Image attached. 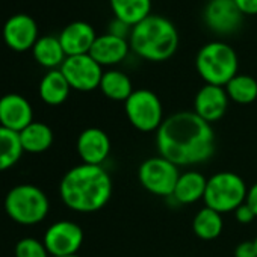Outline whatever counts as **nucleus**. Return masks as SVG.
<instances>
[{
  "label": "nucleus",
  "mask_w": 257,
  "mask_h": 257,
  "mask_svg": "<svg viewBox=\"0 0 257 257\" xmlns=\"http://www.w3.org/2000/svg\"><path fill=\"white\" fill-rule=\"evenodd\" d=\"M50 257H80L77 254H73V255H50Z\"/></svg>",
  "instance_id": "nucleus-33"
},
{
  "label": "nucleus",
  "mask_w": 257,
  "mask_h": 257,
  "mask_svg": "<svg viewBox=\"0 0 257 257\" xmlns=\"http://www.w3.org/2000/svg\"><path fill=\"white\" fill-rule=\"evenodd\" d=\"M16 257H50L44 242L34 237H25L17 242L14 249Z\"/></svg>",
  "instance_id": "nucleus-27"
},
{
  "label": "nucleus",
  "mask_w": 257,
  "mask_h": 257,
  "mask_svg": "<svg viewBox=\"0 0 257 257\" xmlns=\"http://www.w3.org/2000/svg\"><path fill=\"white\" fill-rule=\"evenodd\" d=\"M195 68L206 83L225 86L237 74L239 59L230 44L224 41H210L198 50Z\"/></svg>",
  "instance_id": "nucleus-4"
},
{
  "label": "nucleus",
  "mask_w": 257,
  "mask_h": 257,
  "mask_svg": "<svg viewBox=\"0 0 257 257\" xmlns=\"http://www.w3.org/2000/svg\"><path fill=\"white\" fill-rule=\"evenodd\" d=\"M70 89H71V86L59 68L58 70H49V73L41 79L40 86H38V92H40L41 100L50 106L62 104L68 98Z\"/></svg>",
  "instance_id": "nucleus-19"
},
{
  "label": "nucleus",
  "mask_w": 257,
  "mask_h": 257,
  "mask_svg": "<svg viewBox=\"0 0 257 257\" xmlns=\"http://www.w3.org/2000/svg\"><path fill=\"white\" fill-rule=\"evenodd\" d=\"M254 246H255V252H257V237L254 239Z\"/></svg>",
  "instance_id": "nucleus-34"
},
{
  "label": "nucleus",
  "mask_w": 257,
  "mask_h": 257,
  "mask_svg": "<svg viewBox=\"0 0 257 257\" xmlns=\"http://www.w3.org/2000/svg\"><path fill=\"white\" fill-rule=\"evenodd\" d=\"M34 121L31 103L20 94H7L0 98V125L20 134Z\"/></svg>",
  "instance_id": "nucleus-14"
},
{
  "label": "nucleus",
  "mask_w": 257,
  "mask_h": 257,
  "mask_svg": "<svg viewBox=\"0 0 257 257\" xmlns=\"http://www.w3.org/2000/svg\"><path fill=\"white\" fill-rule=\"evenodd\" d=\"M115 19L132 28L152 16V0H109Z\"/></svg>",
  "instance_id": "nucleus-21"
},
{
  "label": "nucleus",
  "mask_w": 257,
  "mask_h": 257,
  "mask_svg": "<svg viewBox=\"0 0 257 257\" xmlns=\"http://www.w3.org/2000/svg\"><path fill=\"white\" fill-rule=\"evenodd\" d=\"M179 177V167L162 156L144 161L138 170L141 186L150 194L159 197H173Z\"/></svg>",
  "instance_id": "nucleus-8"
},
{
  "label": "nucleus",
  "mask_w": 257,
  "mask_h": 257,
  "mask_svg": "<svg viewBox=\"0 0 257 257\" xmlns=\"http://www.w3.org/2000/svg\"><path fill=\"white\" fill-rule=\"evenodd\" d=\"M234 216H236L237 222H240V224H249L255 218V213L252 212V209L246 203H243V204H240L234 210Z\"/></svg>",
  "instance_id": "nucleus-29"
},
{
  "label": "nucleus",
  "mask_w": 257,
  "mask_h": 257,
  "mask_svg": "<svg viewBox=\"0 0 257 257\" xmlns=\"http://www.w3.org/2000/svg\"><path fill=\"white\" fill-rule=\"evenodd\" d=\"M234 257H257L254 240H243L234 249Z\"/></svg>",
  "instance_id": "nucleus-30"
},
{
  "label": "nucleus",
  "mask_w": 257,
  "mask_h": 257,
  "mask_svg": "<svg viewBox=\"0 0 257 257\" xmlns=\"http://www.w3.org/2000/svg\"><path fill=\"white\" fill-rule=\"evenodd\" d=\"M59 194L64 204L80 213H92L103 209L112 195V179L103 165L80 164L61 180Z\"/></svg>",
  "instance_id": "nucleus-2"
},
{
  "label": "nucleus",
  "mask_w": 257,
  "mask_h": 257,
  "mask_svg": "<svg viewBox=\"0 0 257 257\" xmlns=\"http://www.w3.org/2000/svg\"><path fill=\"white\" fill-rule=\"evenodd\" d=\"M170 257H179V255H170Z\"/></svg>",
  "instance_id": "nucleus-35"
},
{
  "label": "nucleus",
  "mask_w": 257,
  "mask_h": 257,
  "mask_svg": "<svg viewBox=\"0 0 257 257\" xmlns=\"http://www.w3.org/2000/svg\"><path fill=\"white\" fill-rule=\"evenodd\" d=\"M32 55L35 61L49 70H58L67 59V55L61 46V41L58 37L53 35H46L38 38L32 49Z\"/></svg>",
  "instance_id": "nucleus-20"
},
{
  "label": "nucleus",
  "mask_w": 257,
  "mask_h": 257,
  "mask_svg": "<svg viewBox=\"0 0 257 257\" xmlns=\"http://www.w3.org/2000/svg\"><path fill=\"white\" fill-rule=\"evenodd\" d=\"M58 38L67 56H77L89 53L97 34L88 22L76 20L67 25Z\"/></svg>",
  "instance_id": "nucleus-16"
},
{
  "label": "nucleus",
  "mask_w": 257,
  "mask_h": 257,
  "mask_svg": "<svg viewBox=\"0 0 257 257\" xmlns=\"http://www.w3.org/2000/svg\"><path fill=\"white\" fill-rule=\"evenodd\" d=\"M227 95L237 104H249L257 98V80L249 74H236L225 86Z\"/></svg>",
  "instance_id": "nucleus-26"
},
{
  "label": "nucleus",
  "mask_w": 257,
  "mask_h": 257,
  "mask_svg": "<svg viewBox=\"0 0 257 257\" xmlns=\"http://www.w3.org/2000/svg\"><path fill=\"white\" fill-rule=\"evenodd\" d=\"M100 91L104 97L113 101H125L135 91L132 80L121 70H107L103 73L100 82Z\"/></svg>",
  "instance_id": "nucleus-23"
},
{
  "label": "nucleus",
  "mask_w": 257,
  "mask_h": 257,
  "mask_svg": "<svg viewBox=\"0 0 257 257\" xmlns=\"http://www.w3.org/2000/svg\"><path fill=\"white\" fill-rule=\"evenodd\" d=\"M234 4L243 16H257V0H234Z\"/></svg>",
  "instance_id": "nucleus-31"
},
{
  "label": "nucleus",
  "mask_w": 257,
  "mask_h": 257,
  "mask_svg": "<svg viewBox=\"0 0 257 257\" xmlns=\"http://www.w3.org/2000/svg\"><path fill=\"white\" fill-rule=\"evenodd\" d=\"M156 146L159 156L177 167L198 165L213 156L215 134L194 110H182L164 119L156 132Z\"/></svg>",
  "instance_id": "nucleus-1"
},
{
  "label": "nucleus",
  "mask_w": 257,
  "mask_h": 257,
  "mask_svg": "<svg viewBox=\"0 0 257 257\" xmlns=\"http://www.w3.org/2000/svg\"><path fill=\"white\" fill-rule=\"evenodd\" d=\"M207 179L198 171H188L180 174L173 192V198L180 204H192L204 198Z\"/></svg>",
  "instance_id": "nucleus-18"
},
{
  "label": "nucleus",
  "mask_w": 257,
  "mask_h": 257,
  "mask_svg": "<svg viewBox=\"0 0 257 257\" xmlns=\"http://www.w3.org/2000/svg\"><path fill=\"white\" fill-rule=\"evenodd\" d=\"M245 203L252 209V212L255 213V216H257V182L248 189V194H246V200H245Z\"/></svg>",
  "instance_id": "nucleus-32"
},
{
  "label": "nucleus",
  "mask_w": 257,
  "mask_h": 257,
  "mask_svg": "<svg viewBox=\"0 0 257 257\" xmlns=\"http://www.w3.org/2000/svg\"><path fill=\"white\" fill-rule=\"evenodd\" d=\"M76 149L82 164L103 165L110 153V140L101 128L89 127L79 135Z\"/></svg>",
  "instance_id": "nucleus-15"
},
{
  "label": "nucleus",
  "mask_w": 257,
  "mask_h": 257,
  "mask_svg": "<svg viewBox=\"0 0 257 257\" xmlns=\"http://www.w3.org/2000/svg\"><path fill=\"white\" fill-rule=\"evenodd\" d=\"M222 227H224V221L221 213L210 207H203L201 210H198L192 221L194 233L203 240L216 239L221 234Z\"/></svg>",
  "instance_id": "nucleus-24"
},
{
  "label": "nucleus",
  "mask_w": 257,
  "mask_h": 257,
  "mask_svg": "<svg viewBox=\"0 0 257 257\" xmlns=\"http://www.w3.org/2000/svg\"><path fill=\"white\" fill-rule=\"evenodd\" d=\"M128 44L141 59L164 62L177 52L179 32L170 19L152 14L132 28Z\"/></svg>",
  "instance_id": "nucleus-3"
},
{
  "label": "nucleus",
  "mask_w": 257,
  "mask_h": 257,
  "mask_svg": "<svg viewBox=\"0 0 257 257\" xmlns=\"http://www.w3.org/2000/svg\"><path fill=\"white\" fill-rule=\"evenodd\" d=\"M23 153L19 134L0 125V171L14 167L22 159Z\"/></svg>",
  "instance_id": "nucleus-25"
},
{
  "label": "nucleus",
  "mask_w": 257,
  "mask_h": 257,
  "mask_svg": "<svg viewBox=\"0 0 257 257\" xmlns=\"http://www.w3.org/2000/svg\"><path fill=\"white\" fill-rule=\"evenodd\" d=\"M243 14L237 10L234 0H207L203 10L206 26L216 35H231L243 23Z\"/></svg>",
  "instance_id": "nucleus-10"
},
{
  "label": "nucleus",
  "mask_w": 257,
  "mask_h": 257,
  "mask_svg": "<svg viewBox=\"0 0 257 257\" xmlns=\"http://www.w3.org/2000/svg\"><path fill=\"white\" fill-rule=\"evenodd\" d=\"M107 34L124 38V40H128V38H131V34H132V26L113 17V20L107 25Z\"/></svg>",
  "instance_id": "nucleus-28"
},
{
  "label": "nucleus",
  "mask_w": 257,
  "mask_h": 257,
  "mask_svg": "<svg viewBox=\"0 0 257 257\" xmlns=\"http://www.w3.org/2000/svg\"><path fill=\"white\" fill-rule=\"evenodd\" d=\"M228 95L224 86L206 83L198 89L194 98V112L206 122L221 119L228 107Z\"/></svg>",
  "instance_id": "nucleus-13"
},
{
  "label": "nucleus",
  "mask_w": 257,
  "mask_h": 257,
  "mask_svg": "<svg viewBox=\"0 0 257 257\" xmlns=\"http://www.w3.org/2000/svg\"><path fill=\"white\" fill-rule=\"evenodd\" d=\"M128 52H131L128 40L106 32L103 35H97L89 50V56L101 67H112L122 62L127 58Z\"/></svg>",
  "instance_id": "nucleus-17"
},
{
  "label": "nucleus",
  "mask_w": 257,
  "mask_h": 257,
  "mask_svg": "<svg viewBox=\"0 0 257 257\" xmlns=\"http://www.w3.org/2000/svg\"><path fill=\"white\" fill-rule=\"evenodd\" d=\"M43 242L50 255H73L83 243V230L73 221H56L47 228Z\"/></svg>",
  "instance_id": "nucleus-11"
},
{
  "label": "nucleus",
  "mask_w": 257,
  "mask_h": 257,
  "mask_svg": "<svg viewBox=\"0 0 257 257\" xmlns=\"http://www.w3.org/2000/svg\"><path fill=\"white\" fill-rule=\"evenodd\" d=\"M246 194L248 188L239 174L231 171H219L207 179L203 200L206 207H210L222 215L227 212H234L240 204H243Z\"/></svg>",
  "instance_id": "nucleus-6"
},
{
  "label": "nucleus",
  "mask_w": 257,
  "mask_h": 257,
  "mask_svg": "<svg viewBox=\"0 0 257 257\" xmlns=\"http://www.w3.org/2000/svg\"><path fill=\"white\" fill-rule=\"evenodd\" d=\"M2 34L5 44L16 52L31 50L38 41L37 22L28 14H16L10 17Z\"/></svg>",
  "instance_id": "nucleus-12"
},
{
  "label": "nucleus",
  "mask_w": 257,
  "mask_h": 257,
  "mask_svg": "<svg viewBox=\"0 0 257 257\" xmlns=\"http://www.w3.org/2000/svg\"><path fill=\"white\" fill-rule=\"evenodd\" d=\"M50 209L47 195L34 185L23 183L14 186L5 198V210L13 221L22 225L41 222Z\"/></svg>",
  "instance_id": "nucleus-5"
},
{
  "label": "nucleus",
  "mask_w": 257,
  "mask_h": 257,
  "mask_svg": "<svg viewBox=\"0 0 257 257\" xmlns=\"http://www.w3.org/2000/svg\"><path fill=\"white\" fill-rule=\"evenodd\" d=\"M65 76L67 82L70 83L71 89L88 92L94 91L100 86L103 77V67L95 62L89 53L88 55H77V56H67L64 64L59 68Z\"/></svg>",
  "instance_id": "nucleus-9"
},
{
  "label": "nucleus",
  "mask_w": 257,
  "mask_h": 257,
  "mask_svg": "<svg viewBox=\"0 0 257 257\" xmlns=\"http://www.w3.org/2000/svg\"><path fill=\"white\" fill-rule=\"evenodd\" d=\"M127 119L140 132H158L164 122L161 98L150 89H135L124 101Z\"/></svg>",
  "instance_id": "nucleus-7"
},
{
  "label": "nucleus",
  "mask_w": 257,
  "mask_h": 257,
  "mask_svg": "<svg viewBox=\"0 0 257 257\" xmlns=\"http://www.w3.org/2000/svg\"><path fill=\"white\" fill-rule=\"evenodd\" d=\"M23 152L43 153L53 144V131L44 122L32 121L19 134Z\"/></svg>",
  "instance_id": "nucleus-22"
}]
</instances>
